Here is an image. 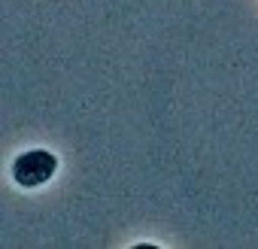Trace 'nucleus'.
<instances>
[{
  "instance_id": "f257e3e1",
  "label": "nucleus",
  "mask_w": 258,
  "mask_h": 249,
  "mask_svg": "<svg viewBox=\"0 0 258 249\" xmlns=\"http://www.w3.org/2000/svg\"><path fill=\"white\" fill-rule=\"evenodd\" d=\"M58 167H61V161H58L55 152H49V149H28V152L13 158L10 176H13V182L19 189H43L46 182H52Z\"/></svg>"
}]
</instances>
